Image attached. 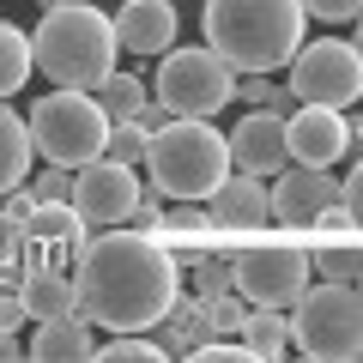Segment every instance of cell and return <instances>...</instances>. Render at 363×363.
Segmentation results:
<instances>
[{
    "instance_id": "6da1fadb",
    "label": "cell",
    "mask_w": 363,
    "mask_h": 363,
    "mask_svg": "<svg viewBox=\"0 0 363 363\" xmlns=\"http://www.w3.org/2000/svg\"><path fill=\"white\" fill-rule=\"evenodd\" d=\"M73 260H79L73 267L79 315L91 327H109V333H145L182 291V260L157 236H140V230L91 236Z\"/></svg>"
},
{
    "instance_id": "7a4b0ae2",
    "label": "cell",
    "mask_w": 363,
    "mask_h": 363,
    "mask_svg": "<svg viewBox=\"0 0 363 363\" xmlns=\"http://www.w3.org/2000/svg\"><path fill=\"white\" fill-rule=\"evenodd\" d=\"M303 6L297 0H206L200 30L206 49L230 61V73H279L303 43Z\"/></svg>"
},
{
    "instance_id": "3957f363",
    "label": "cell",
    "mask_w": 363,
    "mask_h": 363,
    "mask_svg": "<svg viewBox=\"0 0 363 363\" xmlns=\"http://www.w3.org/2000/svg\"><path fill=\"white\" fill-rule=\"evenodd\" d=\"M116 55H121L116 25L91 0H55V6H43V25L30 30V67L49 85L97 91V79L116 67Z\"/></svg>"
},
{
    "instance_id": "277c9868",
    "label": "cell",
    "mask_w": 363,
    "mask_h": 363,
    "mask_svg": "<svg viewBox=\"0 0 363 363\" xmlns=\"http://www.w3.org/2000/svg\"><path fill=\"white\" fill-rule=\"evenodd\" d=\"M140 169H145V188H157L164 200H206L230 176V152H224V133L212 121L169 116L164 128L145 133Z\"/></svg>"
},
{
    "instance_id": "5b68a950",
    "label": "cell",
    "mask_w": 363,
    "mask_h": 363,
    "mask_svg": "<svg viewBox=\"0 0 363 363\" xmlns=\"http://www.w3.org/2000/svg\"><path fill=\"white\" fill-rule=\"evenodd\" d=\"M230 255V291L255 309H291L309 285V242L303 236H267V230H248L224 242Z\"/></svg>"
},
{
    "instance_id": "8992f818",
    "label": "cell",
    "mask_w": 363,
    "mask_h": 363,
    "mask_svg": "<svg viewBox=\"0 0 363 363\" xmlns=\"http://www.w3.org/2000/svg\"><path fill=\"white\" fill-rule=\"evenodd\" d=\"M25 128H30V152H37L43 164L79 169V164H91V157L104 152L109 116H104V104H97L91 91L55 85V91H43L37 104H30Z\"/></svg>"
},
{
    "instance_id": "52a82bcc",
    "label": "cell",
    "mask_w": 363,
    "mask_h": 363,
    "mask_svg": "<svg viewBox=\"0 0 363 363\" xmlns=\"http://www.w3.org/2000/svg\"><path fill=\"white\" fill-rule=\"evenodd\" d=\"M285 327H291V345L315 363H351L363 351V303H357V285H303V297L285 309Z\"/></svg>"
},
{
    "instance_id": "ba28073f",
    "label": "cell",
    "mask_w": 363,
    "mask_h": 363,
    "mask_svg": "<svg viewBox=\"0 0 363 363\" xmlns=\"http://www.w3.org/2000/svg\"><path fill=\"white\" fill-rule=\"evenodd\" d=\"M145 85H152V104L164 109V116H194V121H212L218 109H230V97H236V73H230L224 55L176 49V43L157 55V73L145 79Z\"/></svg>"
},
{
    "instance_id": "9c48e42d",
    "label": "cell",
    "mask_w": 363,
    "mask_h": 363,
    "mask_svg": "<svg viewBox=\"0 0 363 363\" xmlns=\"http://www.w3.org/2000/svg\"><path fill=\"white\" fill-rule=\"evenodd\" d=\"M285 85L297 104H327V109H351L363 97V55L351 37H315L297 43V55L285 61Z\"/></svg>"
},
{
    "instance_id": "30bf717a",
    "label": "cell",
    "mask_w": 363,
    "mask_h": 363,
    "mask_svg": "<svg viewBox=\"0 0 363 363\" xmlns=\"http://www.w3.org/2000/svg\"><path fill=\"white\" fill-rule=\"evenodd\" d=\"M357 121H351V109H327V104H297L285 116V152L291 164H321L333 169L339 157L357 152Z\"/></svg>"
},
{
    "instance_id": "8fae6325",
    "label": "cell",
    "mask_w": 363,
    "mask_h": 363,
    "mask_svg": "<svg viewBox=\"0 0 363 363\" xmlns=\"http://www.w3.org/2000/svg\"><path fill=\"white\" fill-rule=\"evenodd\" d=\"M140 169L116 164V157H91V164L73 169V188H67V206L79 212L85 224H121L128 206L140 200Z\"/></svg>"
},
{
    "instance_id": "7c38bea8",
    "label": "cell",
    "mask_w": 363,
    "mask_h": 363,
    "mask_svg": "<svg viewBox=\"0 0 363 363\" xmlns=\"http://www.w3.org/2000/svg\"><path fill=\"white\" fill-rule=\"evenodd\" d=\"M272 188H267V212L285 230H303V224L315 218V212H327L339 200V182H333V169H321V164H285V169H272Z\"/></svg>"
},
{
    "instance_id": "4fadbf2b",
    "label": "cell",
    "mask_w": 363,
    "mask_h": 363,
    "mask_svg": "<svg viewBox=\"0 0 363 363\" xmlns=\"http://www.w3.org/2000/svg\"><path fill=\"white\" fill-rule=\"evenodd\" d=\"M224 152H230V169L242 176H272V169H285L291 152H285V116L267 104H248V116L224 133Z\"/></svg>"
},
{
    "instance_id": "5bb4252c",
    "label": "cell",
    "mask_w": 363,
    "mask_h": 363,
    "mask_svg": "<svg viewBox=\"0 0 363 363\" xmlns=\"http://www.w3.org/2000/svg\"><path fill=\"white\" fill-rule=\"evenodd\" d=\"M206 212L212 224H218V248L230 242V236H248V230H267L272 212H267V182L260 176H242V169H230V176L218 182L206 194Z\"/></svg>"
},
{
    "instance_id": "9a60e30c",
    "label": "cell",
    "mask_w": 363,
    "mask_h": 363,
    "mask_svg": "<svg viewBox=\"0 0 363 363\" xmlns=\"http://www.w3.org/2000/svg\"><path fill=\"white\" fill-rule=\"evenodd\" d=\"M116 49L133 61H157L176 43V0H121L116 6Z\"/></svg>"
},
{
    "instance_id": "2e32d148",
    "label": "cell",
    "mask_w": 363,
    "mask_h": 363,
    "mask_svg": "<svg viewBox=\"0 0 363 363\" xmlns=\"http://www.w3.org/2000/svg\"><path fill=\"white\" fill-rule=\"evenodd\" d=\"M49 267H67V255L49 248V242H37L25 218H13V212L0 206V291L30 279V272H49Z\"/></svg>"
},
{
    "instance_id": "e0dca14e",
    "label": "cell",
    "mask_w": 363,
    "mask_h": 363,
    "mask_svg": "<svg viewBox=\"0 0 363 363\" xmlns=\"http://www.w3.org/2000/svg\"><path fill=\"white\" fill-rule=\"evenodd\" d=\"M152 236H157L176 260L200 255V248H218V224H212L206 200H164V218L152 224Z\"/></svg>"
},
{
    "instance_id": "ac0fdd59",
    "label": "cell",
    "mask_w": 363,
    "mask_h": 363,
    "mask_svg": "<svg viewBox=\"0 0 363 363\" xmlns=\"http://www.w3.org/2000/svg\"><path fill=\"white\" fill-rule=\"evenodd\" d=\"M91 321L85 315H55V321H37V339L25 345V357H37V363H85L91 357Z\"/></svg>"
},
{
    "instance_id": "d6986e66",
    "label": "cell",
    "mask_w": 363,
    "mask_h": 363,
    "mask_svg": "<svg viewBox=\"0 0 363 363\" xmlns=\"http://www.w3.org/2000/svg\"><path fill=\"white\" fill-rule=\"evenodd\" d=\"M30 236H37V242H49V248H61V255H79V248L91 242V230H85V218H79L73 206H67V200H37V206H30Z\"/></svg>"
},
{
    "instance_id": "ffe728a7",
    "label": "cell",
    "mask_w": 363,
    "mask_h": 363,
    "mask_svg": "<svg viewBox=\"0 0 363 363\" xmlns=\"http://www.w3.org/2000/svg\"><path fill=\"white\" fill-rule=\"evenodd\" d=\"M18 297H25L30 321H55V315H73V309H79V297H73V272H61V267L18 279Z\"/></svg>"
},
{
    "instance_id": "44dd1931",
    "label": "cell",
    "mask_w": 363,
    "mask_h": 363,
    "mask_svg": "<svg viewBox=\"0 0 363 363\" xmlns=\"http://www.w3.org/2000/svg\"><path fill=\"white\" fill-rule=\"evenodd\" d=\"M236 339L248 345V357H255V363H279V357L291 351L285 309H255V303H248V315H242V327H236Z\"/></svg>"
},
{
    "instance_id": "7402d4cb",
    "label": "cell",
    "mask_w": 363,
    "mask_h": 363,
    "mask_svg": "<svg viewBox=\"0 0 363 363\" xmlns=\"http://www.w3.org/2000/svg\"><path fill=\"white\" fill-rule=\"evenodd\" d=\"M30 128H25V116L18 109H6V97H0V194L6 188H18V182L30 176Z\"/></svg>"
},
{
    "instance_id": "603a6c76",
    "label": "cell",
    "mask_w": 363,
    "mask_h": 363,
    "mask_svg": "<svg viewBox=\"0 0 363 363\" xmlns=\"http://www.w3.org/2000/svg\"><path fill=\"white\" fill-rule=\"evenodd\" d=\"M97 104H104V116L109 121H133L145 109V97H152V85H145L133 67H109L104 79H97V91H91Z\"/></svg>"
},
{
    "instance_id": "cb8c5ba5",
    "label": "cell",
    "mask_w": 363,
    "mask_h": 363,
    "mask_svg": "<svg viewBox=\"0 0 363 363\" xmlns=\"http://www.w3.org/2000/svg\"><path fill=\"white\" fill-rule=\"evenodd\" d=\"M157 345H164V357H188V351L200 345V297H169V309L157 315Z\"/></svg>"
},
{
    "instance_id": "d4e9b609",
    "label": "cell",
    "mask_w": 363,
    "mask_h": 363,
    "mask_svg": "<svg viewBox=\"0 0 363 363\" xmlns=\"http://www.w3.org/2000/svg\"><path fill=\"white\" fill-rule=\"evenodd\" d=\"M309 272H321V279H333V285H357V279H363L357 236H345V242H315L309 248Z\"/></svg>"
},
{
    "instance_id": "484cf974",
    "label": "cell",
    "mask_w": 363,
    "mask_h": 363,
    "mask_svg": "<svg viewBox=\"0 0 363 363\" xmlns=\"http://www.w3.org/2000/svg\"><path fill=\"white\" fill-rule=\"evenodd\" d=\"M25 79H30V30L0 18V97H13Z\"/></svg>"
},
{
    "instance_id": "4316f807",
    "label": "cell",
    "mask_w": 363,
    "mask_h": 363,
    "mask_svg": "<svg viewBox=\"0 0 363 363\" xmlns=\"http://www.w3.org/2000/svg\"><path fill=\"white\" fill-rule=\"evenodd\" d=\"M236 97H242V104H267V109H279V116H291V109H297L291 85H279L272 73H236Z\"/></svg>"
},
{
    "instance_id": "83f0119b",
    "label": "cell",
    "mask_w": 363,
    "mask_h": 363,
    "mask_svg": "<svg viewBox=\"0 0 363 363\" xmlns=\"http://www.w3.org/2000/svg\"><path fill=\"white\" fill-rule=\"evenodd\" d=\"M91 357H104V363H164V345L157 339H145V333H116L109 345H91Z\"/></svg>"
},
{
    "instance_id": "f1b7e54d",
    "label": "cell",
    "mask_w": 363,
    "mask_h": 363,
    "mask_svg": "<svg viewBox=\"0 0 363 363\" xmlns=\"http://www.w3.org/2000/svg\"><path fill=\"white\" fill-rule=\"evenodd\" d=\"M140 152H145V133H140V121H109V133H104V152H97V157H116V164H133V169H140Z\"/></svg>"
},
{
    "instance_id": "f546056e",
    "label": "cell",
    "mask_w": 363,
    "mask_h": 363,
    "mask_svg": "<svg viewBox=\"0 0 363 363\" xmlns=\"http://www.w3.org/2000/svg\"><path fill=\"white\" fill-rule=\"evenodd\" d=\"M25 188H30V200H67V188H73V169L43 164V169H37V182L25 176Z\"/></svg>"
},
{
    "instance_id": "4dcf8cb0",
    "label": "cell",
    "mask_w": 363,
    "mask_h": 363,
    "mask_svg": "<svg viewBox=\"0 0 363 363\" xmlns=\"http://www.w3.org/2000/svg\"><path fill=\"white\" fill-rule=\"evenodd\" d=\"M303 18H321V25H351L363 13V0H297Z\"/></svg>"
},
{
    "instance_id": "1f68e13d",
    "label": "cell",
    "mask_w": 363,
    "mask_h": 363,
    "mask_svg": "<svg viewBox=\"0 0 363 363\" xmlns=\"http://www.w3.org/2000/svg\"><path fill=\"white\" fill-rule=\"evenodd\" d=\"M157 218H164V194H157V188L145 194V188H140V200L128 206V218H121V224H128V230H140V236H152Z\"/></svg>"
},
{
    "instance_id": "d6a6232c",
    "label": "cell",
    "mask_w": 363,
    "mask_h": 363,
    "mask_svg": "<svg viewBox=\"0 0 363 363\" xmlns=\"http://www.w3.org/2000/svg\"><path fill=\"white\" fill-rule=\"evenodd\" d=\"M25 327H30V309L18 297V285H6L0 291V333H25Z\"/></svg>"
},
{
    "instance_id": "836d02e7",
    "label": "cell",
    "mask_w": 363,
    "mask_h": 363,
    "mask_svg": "<svg viewBox=\"0 0 363 363\" xmlns=\"http://www.w3.org/2000/svg\"><path fill=\"white\" fill-rule=\"evenodd\" d=\"M133 121H140V133H152V128H164V121H169V116H164V109H157V104H152V97H145V109H140V116H133Z\"/></svg>"
},
{
    "instance_id": "e575fe53",
    "label": "cell",
    "mask_w": 363,
    "mask_h": 363,
    "mask_svg": "<svg viewBox=\"0 0 363 363\" xmlns=\"http://www.w3.org/2000/svg\"><path fill=\"white\" fill-rule=\"evenodd\" d=\"M18 357H25V339H18V333H0V363H18Z\"/></svg>"
}]
</instances>
